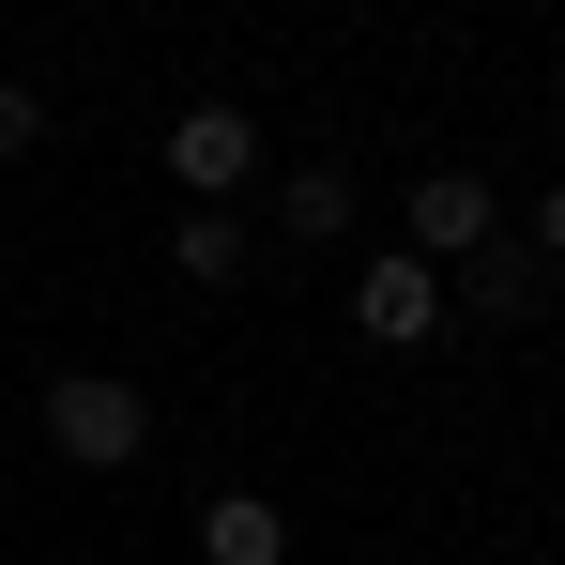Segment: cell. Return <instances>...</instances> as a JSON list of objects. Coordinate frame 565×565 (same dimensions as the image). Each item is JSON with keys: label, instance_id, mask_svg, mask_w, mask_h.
Returning a JSON list of instances; mask_svg holds the SVG:
<instances>
[{"label": "cell", "instance_id": "9", "mask_svg": "<svg viewBox=\"0 0 565 565\" xmlns=\"http://www.w3.org/2000/svg\"><path fill=\"white\" fill-rule=\"evenodd\" d=\"M31 138H46V107H31L15 77H0V153H31Z\"/></svg>", "mask_w": 565, "mask_h": 565}, {"label": "cell", "instance_id": "4", "mask_svg": "<svg viewBox=\"0 0 565 565\" xmlns=\"http://www.w3.org/2000/svg\"><path fill=\"white\" fill-rule=\"evenodd\" d=\"M444 306H489V321H535V306H551V260H535V245H504V230H489V245H473L459 276H444Z\"/></svg>", "mask_w": 565, "mask_h": 565}, {"label": "cell", "instance_id": "3", "mask_svg": "<svg viewBox=\"0 0 565 565\" xmlns=\"http://www.w3.org/2000/svg\"><path fill=\"white\" fill-rule=\"evenodd\" d=\"M444 321V260H413V245H382L367 276H352V337H382V352H413Z\"/></svg>", "mask_w": 565, "mask_h": 565}, {"label": "cell", "instance_id": "1", "mask_svg": "<svg viewBox=\"0 0 565 565\" xmlns=\"http://www.w3.org/2000/svg\"><path fill=\"white\" fill-rule=\"evenodd\" d=\"M31 413H46V444H62L77 473H122L138 444H153V397H138V382H107V367H62Z\"/></svg>", "mask_w": 565, "mask_h": 565}, {"label": "cell", "instance_id": "5", "mask_svg": "<svg viewBox=\"0 0 565 565\" xmlns=\"http://www.w3.org/2000/svg\"><path fill=\"white\" fill-rule=\"evenodd\" d=\"M473 245H489V184L473 169H428L413 184V260H473Z\"/></svg>", "mask_w": 565, "mask_h": 565}, {"label": "cell", "instance_id": "2", "mask_svg": "<svg viewBox=\"0 0 565 565\" xmlns=\"http://www.w3.org/2000/svg\"><path fill=\"white\" fill-rule=\"evenodd\" d=\"M245 169H260V122H245V107H184V122H169V184H184L199 214H230Z\"/></svg>", "mask_w": 565, "mask_h": 565}, {"label": "cell", "instance_id": "6", "mask_svg": "<svg viewBox=\"0 0 565 565\" xmlns=\"http://www.w3.org/2000/svg\"><path fill=\"white\" fill-rule=\"evenodd\" d=\"M199 565H290V520L260 489H214V504H199Z\"/></svg>", "mask_w": 565, "mask_h": 565}, {"label": "cell", "instance_id": "10", "mask_svg": "<svg viewBox=\"0 0 565 565\" xmlns=\"http://www.w3.org/2000/svg\"><path fill=\"white\" fill-rule=\"evenodd\" d=\"M535 260H551V276H565V184L535 199Z\"/></svg>", "mask_w": 565, "mask_h": 565}, {"label": "cell", "instance_id": "8", "mask_svg": "<svg viewBox=\"0 0 565 565\" xmlns=\"http://www.w3.org/2000/svg\"><path fill=\"white\" fill-rule=\"evenodd\" d=\"M169 260H184V290H230V276H245V230H230V214H184Z\"/></svg>", "mask_w": 565, "mask_h": 565}, {"label": "cell", "instance_id": "7", "mask_svg": "<svg viewBox=\"0 0 565 565\" xmlns=\"http://www.w3.org/2000/svg\"><path fill=\"white\" fill-rule=\"evenodd\" d=\"M276 214L306 230V245H337V230H352V169H290V184H276Z\"/></svg>", "mask_w": 565, "mask_h": 565}]
</instances>
